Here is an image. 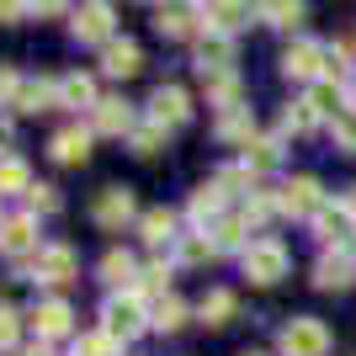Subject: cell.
<instances>
[{
	"instance_id": "cell-1",
	"label": "cell",
	"mask_w": 356,
	"mask_h": 356,
	"mask_svg": "<svg viewBox=\"0 0 356 356\" xmlns=\"http://www.w3.org/2000/svg\"><path fill=\"white\" fill-rule=\"evenodd\" d=\"M144 325H149V314H144V298H138V293H118V298H106V309H102V330L112 335V341H134Z\"/></svg>"
},
{
	"instance_id": "cell-2",
	"label": "cell",
	"mask_w": 356,
	"mask_h": 356,
	"mask_svg": "<svg viewBox=\"0 0 356 356\" xmlns=\"http://www.w3.org/2000/svg\"><path fill=\"white\" fill-rule=\"evenodd\" d=\"M245 277H250V282H261V287L282 282V277H287V250L277 245V239L250 245V250H245Z\"/></svg>"
},
{
	"instance_id": "cell-3",
	"label": "cell",
	"mask_w": 356,
	"mask_h": 356,
	"mask_svg": "<svg viewBox=\"0 0 356 356\" xmlns=\"http://www.w3.org/2000/svg\"><path fill=\"white\" fill-rule=\"evenodd\" d=\"M277 346H282V356H330V330L319 319H293Z\"/></svg>"
},
{
	"instance_id": "cell-4",
	"label": "cell",
	"mask_w": 356,
	"mask_h": 356,
	"mask_svg": "<svg viewBox=\"0 0 356 356\" xmlns=\"http://www.w3.org/2000/svg\"><path fill=\"white\" fill-rule=\"evenodd\" d=\"M277 208L293 213V218H314V213L325 208V192H319V181H314V176H293V181H282Z\"/></svg>"
},
{
	"instance_id": "cell-5",
	"label": "cell",
	"mask_w": 356,
	"mask_h": 356,
	"mask_svg": "<svg viewBox=\"0 0 356 356\" xmlns=\"http://www.w3.org/2000/svg\"><path fill=\"white\" fill-rule=\"evenodd\" d=\"M192 118V102H186V90L181 86H160L149 96V122H160V128H176V122Z\"/></svg>"
},
{
	"instance_id": "cell-6",
	"label": "cell",
	"mask_w": 356,
	"mask_h": 356,
	"mask_svg": "<svg viewBox=\"0 0 356 356\" xmlns=\"http://www.w3.org/2000/svg\"><path fill=\"white\" fill-rule=\"evenodd\" d=\"M314 234L325 239V245H346V239L356 234V218L346 202H325V208L314 213Z\"/></svg>"
},
{
	"instance_id": "cell-7",
	"label": "cell",
	"mask_w": 356,
	"mask_h": 356,
	"mask_svg": "<svg viewBox=\"0 0 356 356\" xmlns=\"http://www.w3.org/2000/svg\"><path fill=\"white\" fill-rule=\"evenodd\" d=\"M38 250V223L32 213H16V218L0 223V255H32Z\"/></svg>"
},
{
	"instance_id": "cell-8",
	"label": "cell",
	"mask_w": 356,
	"mask_h": 356,
	"mask_svg": "<svg viewBox=\"0 0 356 356\" xmlns=\"http://www.w3.org/2000/svg\"><path fill=\"white\" fill-rule=\"evenodd\" d=\"M229 64H234V43H229L223 32H202V43H197V70H202V80H208V74H229Z\"/></svg>"
},
{
	"instance_id": "cell-9",
	"label": "cell",
	"mask_w": 356,
	"mask_h": 356,
	"mask_svg": "<svg viewBox=\"0 0 356 356\" xmlns=\"http://www.w3.org/2000/svg\"><path fill=\"white\" fill-rule=\"evenodd\" d=\"M282 70L293 74V80H314V86H319V74H325V48L319 43H293L287 59H282Z\"/></svg>"
},
{
	"instance_id": "cell-10",
	"label": "cell",
	"mask_w": 356,
	"mask_h": 356,
	"mask_svg": "<svg viewBox=\"0 0 356 356\" xmlns=\"http://www.w3.org/2000/svg\"><path fill=\"white\" fill-rule=\"evenodd\" d=\"M59 102V80H22L16 86V96H11V112H43V106H54Z\"/></svg>"
},
{
	"instance_id": "cell-11",
	"label": "cell",
	"mask_w": 356,
	"mask_h": 356,
	"mask_svg": "<svg viewBox=\"0 0 356 356\" xmlns=\"http://www.w3.org/2000/svg\"><path fill=\"white\" fill-rule=\"evenodd\" d=\"M134 218V192L128 186H106L102 197H96V223L102 229H118V223Z\"/></svg>"
},
{
	"instance_id": "cell-12",
	"label": "cell",
	"mask_w": 356,
	"mask_h": 356,
	"mask_svg": "<svg viewBox=\"0 0 356 356\" xmlns=\"http://www.w3.org/2000/svg\"><path fill=\"white\" fill-rule=\"evenodd\" d=\"M32 266H38V277H43V282H70L74 277V250L70 245H48V250H38L32 255Z\"/></svg>"
},
{
	"instance_id": "cell-13",
	"label": "cell",
	"mask_w": 356,
	"mask_h": 356,
	"mask_svg": "<svg viewBox=\"0 0 356 356\" xmlns=\"http://www.w3.org/2000/svg\"><path fill=\"white\" fill-rule=\"evenodd\" d=\"M74 38L112 43V6H80V11H74Z\"/></svg>"
},
{
	"instance_id": "cell-14",
	"label": "cell",
	"mask_w": 356,
	"mask_h": 356,
	"mask_svg": "<svg viewBox=\"0 0 356 356\" xmlns=\"http://www.w3.org/2000/svg\"><path fill=\"white\" fill-rule=\"evenodd\" d=\"M102 70L106 74H118V80H128V74L144 70V54H138V43H128V38H112L102 54Z\"/></svg>"
},
{
	"instance_id": "cell-15",
	"label": "cell",
	"mask_w": 356,
	"mask_h": 356,
	"mask_svg": "<svg viewBox=\"0 0 356 356\" xmlns=\"http://www.w3.org/2000/svg\"><path fill=\"white\" fill-rule=\"evenodd\" d=\"M70 303H59V298H48V303H38V314H32V325H38V335L43 341H54V335H64L70 330Z\"/></svg>"
},
{
	"instance_id": "cell-16",
	"label": "cell",
	"mask_w": 356,
	"mask_h": 356,
	"mask_svg": "<svg viewBox=\"0 0 356 356\" xmlns=\"http://www.w3.org/2000/svg\"><path fill=\"white\" fill-rule=\"evenodd\" d=\"M59 106H90V112H96V80H90V74H64L59 80Z\"/></svg>"
},
{
	"instance_id": "cell-17",
	"label": "cell",
	"mask_w": 356,
	"mask_h": 356,
	"mask_svg": "<svg viewBox=\"0 0 356 356\" xmlns=\"http://www.w3.org/2000/svg\"><path fill=\"white\" fill-rule=\"evenodd\" d=\"M86 154H90V134L86 128H64V134L54 138V160L59 165H86Z\"/></svg>"
},
{
	"instance_id": "cell-18",
	"label": "cell",
	"mask_w": 356,
	"mask_h": 356,
	"mask_svg": "<svg viewBox=\"0 0 356 356\" xmlns=\"http://www.w3.org/2000/svg\"><path fill=\"white\" fill-rule=\"evenodd\" d=\"M102 277H106L112 287H134V282H138V261H134L128 250H106V255H102Z\"/></svg>"
},
{
	"instance_id": "cell-19",
	"label": "cell",
	"mask_w": 356,
	"mask_h": 356,
	"mask_svg": "<svg viewBox=\"0 0 356 356\" xmlns=\"http://www.w3.org/2000/svg\"><path fill=\"white\" fill-rule=\"evenodd\" d=\"M154 27H160V38H192V32H197V11L160 6V11H154Z\"/></svg>"
},
{
	"instance_id": "cell-20",
	"label": "cell",
	"mask_w": 356,
	"mask_h": 356,
	"mask_svg": "<svg viewBox=\"0 0 356 356\" xmlns=\"http://www.w3.org/2000/svg\"><path fill=\"white\" fill-rule=\"evenodd\" d=\"M90 118H96L102 134H134V106H128V102H102Z\"/></svg>"
},
{
	"instance_id": "cell-21",
	"label": "cell",
	"mask_w": 356,
	"mask_h": 356,
	"mask_svg": "<svg viewBox=\"0 0 356 356\" xmlns=\"http://www.w3.org/2000/svg\"><path fill=\"white\" fill-rule=\"evenodd\" d=\"M149 325L160 330V335H170V330H181V325H186V303H181L176 293H165L160 303L149 309Z\"/></svg>"
},
{
	"instance_id": "cell-22",
	"label": "cell",
	"mask_w": 356,
	"mask_h": 356,
	"mask_svg": "<svg viewBox=\"0 0 356 356\" xmlns=\"http://www.w3.org/2000/svg\"><path fill=\"white\" fill-rule=\"evenodd\" d=\"M197 314H202V325H229V319H234V293H229V287H213V293L197 303Z\"/></svg>"
},
{
	"instance_id": "cell-23",
	"label": "cell",
	"mask_w": 356,
	"mask_h": 356,
	"mask_svg": "<svg viewBox=\"0 0 356 356\" xmlns=\"http://www.w3.org/2000/svg\"><path fill=\"white\" fill-rule=\"evenodd\" d=\"M144 239H149V245H170V239H181L176 234V213H170V208H149L144 213Z\"/></svg>"
},
{
	"instance_id": "cell-24",
	"label": "cell",
	"mask_w": 356,
	"mask_h": 356,
	"mask_svg": "<svg viewBox=\"0 0 356 356\" xmlns=\"http://www.w3.org/2000/svg\"><path fill=\"white\" fill-rule=\"evenodd\" d=\"M218 138H229V144H245V149H250V144H255V122H250V112H245V106H239V112H223Z\"/></svg>"
},
{
	"instance_id": "cell-25",
	"label": "cell",
	"mask_w": 356,
	"mask_h": 356,
	"mask_svg": "<svg viewBox=\"0 0 356 356\" xmlns=\"http://www.w3.org/2000/svg\"><path fill=\"white\" fill-rule=\"evenodd\" d=\"M202 16H208L213 32H223V38H229V32H239L245 22H250V6H208Z\"/></svg>"
},
{
	"instance_id": "cell-26",
	"label": "cell",
	"mask_w": 356,
	"mask_h": 356,
	"mask_svg": "<svg viewBox=\"0 0 356 356\" xmlns=\"http://www.w3.org/2000/svg\"><path fill=\"white\" fill-rule=\"evenodd\" d=\"M213 250H218V245H213L208 234H181L176 239V261H181V266H202Z\"/></svg>"
},
{
	"instance_id": "cell-27",
	"label": "cell",
	"mask_w": 356,
	"mask_h": 356,
	"mask_svg": "<svg viewBox=\"0 0 356 356\" xmlns=\"http://www.w3.org/2000/svg\"><path fill=\"white\" fill-rule=\"evenodd\" d=\"M314 282L325 287V293H330V287H346V282H351V261H346V255H325V261L314 266Z\"/></svg>"
},
{
	"instance_id": "cell-28",
	"label": "cell",
	"mask_w": 356,
	"mask_h": 356,
	"mask_svg": "<svg viewBox=\"0 0 356 356\" xmlns=\"http://www.w3.org/2000/svg\"><path fill=\"white\" fill-rule=\"evenodd\" d=\"M341 102H346V96H341V86H330V80H319V86L309 90V106L319 112V118H341V112H346Z\"/></svg>"
},
{
	"instance_id": "cell-29",
	"label": "cell",
	"mask_w": 356,
	"mask_h": 356,
	"mask_svg": "<svg viewBox=\"0 0 356 356\" xmlns=\"http://www.w3.org/2000/svg\"><path fill=\"white\" fill-rule=\"evenodd\" d=\"M245 229H250L245 218H218L213 223V245H218V250H239V245H245Z\"/></svg>"
},
{
	"instance_id": "cell-30",
	"label": "cell",
	"mask_w": 356,
	"mask_h": 356,
	"mask_svg": "<svg viewBox=\"0 0 356 356\" xmlns=\"http://www.w3.org/2000/svg\"><path fill=\"white\" fill-rule=\"evenodd\" d=\"M218 202H223L218 181H208V186H197V192H192V218H197V223H208L213 213H218Z\"/></svg>"
},
{
	"instance_id": "cell-31",
	"label": "cell",
	"mask_w": 356,
	"mask_h": 356,
	"mask_svg": "<svg viewBox=\"0 0 356 356\" xmlns=\"http://www.w3.org/2000/svg\"><path fill=\"white\" fill-rule=\"evenodd\" d=\"M261 16H266L271 27H298V22H303V6H293V0H266Z\"/></svg>"
},
{
	"instance_id": "cell-32",
	"label": "cell",
	"mask_w": 356,
	"mask_h": 356,
	"mask_svg": "<svg viewBox=\"0 0 356 356\" xmlns=\"http://www.w3.org/2000/svg\"><path fill=\"white\" fill-rule=\"evenodd\" d=\"M245 160H250V170H271V165L282 160V144H277V138H255V144L245 149Z\"/></svg>"
},
{
	"instance_id": "cell-33",
	"label": "cell",
	"mask_w": 356,
	"mask_h": 356,
	"mask_svg": "<svg viewBox=\"0 0 356 356\" xmlns=\"http://www.w3.org/2000/svg\"><path fill=\"white\" fill-rule=\"evenodd\" d=\"M0 192H32V176L22 160H0Z\"/></svg>"
},
{
	"instance_id": "cell-34",
	"label": "cell",
	"mask_w": 356,
	"mask_h": 356,
	"mask_svg": "<svg viewBox=\"0 0 356 356\" xmlns=\"http://www.w3.org/2000/svg\"><path fill=\"white\" fill-rule=\"evenodd\" d=\"M74 356H118V341H112L106 330H96V335H80V341H74Z\"/></svg>"
},
{
	"instance_id": "cell-35",
	"label": "cell",
	"mask_w": 356,
	"mask_h": 356,
	"mask_svg": "<svg viewBox=\"0 0 356 356\" xmlns=\"http://www.w3.org/2000/svg\"><path fill=\"white\" fill-rule=\"evenodd\" d=\"M346 74H351V54H346L341 43H335V48H325V80H330V86H341Z\"/></svg>"
},
{
	"instance_id": "cell-36",
	"label": "cell",
	"mask_w": 356,
	"mask_h": 356,
	"mask_svg": "<svg viewBox=\"0 0 356 356\" xmlns=\"http://www.w3.org/2000/svg\"><path fill=\"white\" fill-rule=\"evenodd\" d=\"M160 144H165V128H160V122L134 128V154H160Z\"/></svg>"
},
{
	"instance_id": "cell-37",
	"label": "cell",
	"mask_w": 356,
	"mask_h": 356,
	"mask_svg": "<svg viewBox=\"0 0 356 356\" xmlns=\"http://www.w3.org/2000/svg\"><path fill=\"white\" fill-rule=\"evenodd\" d=\"M314 122H319V112H314L309 102H293V106H287V134H314Z\"/></svg>"
},
{
	"instance_id": "cell-38",
	"label": "cell",
	"mask_w": 356,
	"mask_h": 356,
	"mask_svg": "<svg viewBox=\"0 0 356 356\" xmlns=\"http://www.w3.org/2000/svg\"><path fill=\"white\" fill-rule=\"evenodd\" d=\"M335 138H341V149H356V106H346L335 118Z\"/></svg>"
},
{
	"instance_id": "cell-39",
	"label": "cell",
	"mask_w": 356,
	"mask_h": 356,
	"mask_svg": "<svg viewBox=\"0 0 356 356\" xmlns=\"http://www.w3.org/2000/svg\"><path fill=\"white\" fill-rule=\"evenodd\" d=\"M27 208L54 213V208H59V192H54V186H32V192H27Z\"/></svg>"
},
{
	"instance_id": "cell-40",
	"label": "cell",
	"mask_w": 356,
	"mask_h": 356,
	"mask_svg": "<svg viewBox=\"0 0 356 356\" xmlns=\"http://www.w3.org/2000/svg\"><path fill=\"white\" fill-rule=\"evenodd\" d=\"M11 346H16V314L0 309V351H11Z\"/></svg>"
},
{
	"instance_id": "cell-41",
	"label": "cell",
	"mask_w": 356,
	"mask_h": 356,
	"mask_svg": "<svg viewBox=\"0 0 356 356\" xmlns=\"http://www.w3.org/2000/svg\"><path fill=\"white\" fill-rule=\"evenodd\" d=\"M16 86H22V74H16V70H0V102H6V106H11Z\"/></svg>"
},
{
	"instance_id": "cell-42",
	"label": "cell",
	"mask_w": 356,
	"mask_h": 356,
	"mask_svg": "<svg viewBox=\"0 0 356 356\" xmlns=\"http://www.w3.org/2000/svg\"><path fill=\"white\" fill-rule=\"evenodd\" d=\"M165 277H170V266L160 261V266H149V271H144V287H149V293H160V287H165Z\"/></svg>"
},
{
	"instance_id": "cell-43",
	"label": "cell",
	"mask_w": 356,
	"mask_h": 356,
	"mask_svg": "<svg viewBox=\"0 0 356 356\" xmlns=\"http://www.w3.org/2000/svg\"><path fill=\"white\" fill-rule=\"evenodd\" d=\"M22 16V6H0V22H16Z\"/></svg>"
},
{
	"instance_id": "cell-44",
	"label": "cell",
	"mask_w": 356,
	"mask_h": 356,
	"mask_svg": "<svg viewBox=\"0 0 356 356\" xmlns=\"http://www.w3.org/2000/svg\"><path fill=\"white\" fill-rule=\"evenodd\" d=\"M22 356H54V351H48V346L38 341V346H27V351H22Z\"/></svg>"
},
{
	"instance_id": "cell-45",
	"label": "cell",
	"mask_w": 356,
	"mask_h": 356,
	"mask_svg": "<svg viewBox=\"0 0 356 356\" xmlns=\"http://www.w3.org/2000/svg\"><path fill=\"white\" fill-rule=\"evenodd\" d=\"M346 208H351V218H356V186H351V197H346Z\"/></svg>"
},
{
	"instance_id": "cell-46",
	"label": "cell",
	"mask_w": 356,
	"mask_h": 356,
	"mask_svg": "<svg viewBox=\"0 0 356 356\" xmlns=\"http://www.w3.org/2000/svg\"><path fill=\"white\" fill-rule=\"evenodd\" d=\"M245 356H261V351H245Z\"/></svg>"
},
{
	"instance_id": "cell-47",
	"label": "cell",
	"mask_w": 356,
	"mask_h": 356,
	"mask_svg": "<svg viewBox=\"0 0 356 356\" xmlns=\"http://www.w3.org/2000/svg\"><path fill=\"white\" fill-rule=\"evenodd\" d=\"M0 223H6V218H0Z\"/></svg>"
}]
</instances>
